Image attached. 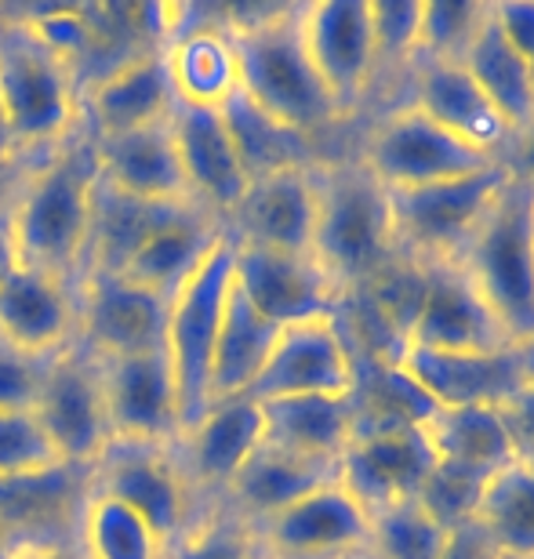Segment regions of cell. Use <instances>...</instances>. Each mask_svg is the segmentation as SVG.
<instances>
[{"mask_svg": "<svg viewBox=\"0 0 534 559\" xmlns=\"http://www.w3.org/2000/svg\"><path fill=\"white\" fill-rule=\"evenodd\" d=\"M95 186V135L81 120V128L62 145L33 160L26 182L8 211V237L15 262L76 290L87 270Z\"/></svg>", "mask_w": 534, "mask_h": 559, "instance_id": "obj_1", "label": "cell"}, {"mask_svg": "<svg viewBox=\"0 0 534 559\" xmlns=\"http://www.w3.org/2000/svg\"><path fill=\"white\" fill-rule=\"evenodd\" d=\"M302 8V4H298ZM298 8H270L226 22L237 51L240 92L281 124L313 139L342 117L313 70L298 29Z\"/></svg>", "mask_w": 534, "mask_h": 559, "instance_id": "obj_2", "label": "cell"}, {"mask_svg": "<svg viewBox=\"0 0 534 559\" xmlns=\"http://www.w3.org/2000/svg\"><path fill=\"white\" fill-rule=\"evenodd\" d=\"M459 270L506 338L534 349V182L509 175L459 254Z\"/></svg>", "mask_w": 534, "mask_h": 559, "instance_id": "obj_3", "label": "cell"}, {"mask_svg": "<svg viewBox=\"0 0 534 559\" xmlns=\"http://www.w3.org/2000/svg\"><path fill=\"white\" fill-rule=\"evenodd\" d=\"M0 114L19 156L37 160L81 128L76 81L22 15H0Z\"/></svg>", "mask_w": 534, "mask_h": 559, "instance_id": "obj_4", "label": "cell"}, {"mask_svg": "<svg viewBox=\"0 0 534 559\" xmlns=\"http://www.w3.org/2000/svg\"><path fill=\"white\" fill-rule=\"evenodd\" d=\"M389 193L364 164H317L313 262L342 295L360 290L393 262Z\"/></svg>", "mask_w": 534, "mask_h": 559, "instance_id": "obj_5", "label": "cell"}, {"mask_svg": "<svg viewBox=\"0 0 534 559\" xmlns=\"http://www.w3.org/2000/svg\"><path fill=\"white\" fill-rule=\"evenodd\" d=\"M233 259H237V243L226 233L215 243V251L200 262V270L168 301L164 356H168L171 367L178 429L182 432L193 429L211 407V356H215L222 312H226V298L233 287Z\"/></svg>", "mask_w": 534, "mask_h": 559, "instance_id": "obj_6", "label": "cell"}, {"mask_svg": "<svg viewBox=\"0 0 534 559\" xmlns=\"http://www.w3.org/2000/svg\"><path fill=\"white\" fill-rule=\"evenodd\" d=\"M513 175L509 164H495L487 171L432 182L418 189H385L389 222H393V248L411 262H459L465 243L480 226L498 189Z\"/></svg>", "mask_w": 534, "mask_h": 559, "instance_id": "obj_7", "label": "cell"}, {"mask_svg": "<svg viewBox=\"0 0 534 559\" xmlns=\"http://www.w3.org/2000/svg\"><path fill=\"white\" fill-rule=\"evenodd\" d=\"M92 490L117 498L146 520L168 549L204 516L200 495L178 465L175 447L109 440L103 462L92 468Z\"/></svg>", "mask_w": 534, "mask_h": 559, "instance_id": "obj_8", "label": "cell"}, {"mask_svg": "<svg viewBox=\"0 0 534 559\" xmlns=\"http://www.w3.org/2000/svg\"><path fill=\"white\" fill-rule=\"evenodd\" d=\"M360 164L385 189H418L487 171V167L506 160H495V156L480 153L476 145L462 142L454 131L437 124L429 114H422L418 106L407 103L393 109L371 131Z\"/></svg>", "mask_w": 534, "mask_h": 559, "instance_id": "obj_9", "label": "cell"}, {"mask_svg": "<svg viewBox=\"0 0 534 559\" xmlns=\"http://www.w3.org/2000/svg\"><path fill=\"white\" fill-rule=\"evenodd\" d=\"M33 418H37L62 465L92 473L103 462L114 436H109L95 356L76 338L48 360Z\"/></svg>", "mask_w": 534, "mask_h": 559, "instance_id": "obj_10", "label": "cell"}, {"mask_svg": "<svg viewBox=\"0 0 534 559\" xmlns=\"http://www.w3.org/2000/svg\"><path fill=\"white\" fill-rule=\"evenodd\" d=\"M251 534L262 559H356L371 549V516L335 479L251 527Z\"/></svg>", "mask_w": 534, "mask_h": 559, "instance_id": "obj_11", "label": "cell"}, {"mask_svg": "<svg viewBox=\"0 0 534 559\" xmlns=\"http://www.w3.org/2000/svg\"><path fill=\"white\" fill-rule=\"evenodd\" d=\"M356 385V353L339 317L287 323L276 331L262 374L254 378L251 400L284 396H349Z\"/></svg>", "mask_w": 534, "mask_h": 559, "instance_id": "obj_12", "label": "cell"}, {"mask_svg": "<svg viewBox=\"0 0 534 559\" xmlns=\"http://www.w3.org/2000/svg\"><path fill=\"white\" fill-rule=\"evenodd\" d=\"M298 29H302L306 55L313 70L346 117L360 103L367 84L378 70L371 0H313L298 8Z\"/></svg>", "mask_w": 534, "mask_h": 559, "instance_id": "obj_13", "label": "cell"}, {"mask_svg": "<svg viewBox=\"0 0 534 559\" xmlns=\"http://www.w3.org/2000/svg\"><path fill=\"white\" fill-rule=\"evenodd\" d=\"M73 298L76 342L92 356H135L164 349L168 298L103 270H87Z\"/></svg>", "mask_w": 534, "mask_h": 559, "instance_id": "obj_14", "label": "cell"}, {"mask_svg": "<svg viewBox=\"0 0 534 559\" xmlns=\"http://www.w3.org/2000/svg\"><path fill=\"white\" fill-rule=\"evenodd\" d=\"M437 407H509L534 378V349L498 345L476 353L404 349L396 360Z\"/></svg>", "mask_w": 534, "mask_h": 559, "instance_id": "obj_15", "label": "cell"}, {"mask_svg": "<svg viewBox=\"0 0 534 559\" xmlns=\"http://www.w3.org/2000/svg\"><path fill=\"white\" fill-rule=\"evenodd\" d=\"M109 436L124 443H178V400L164 349L135 356H95Z\"/></svg>", "mask_w": 534, "mask_h": 559, "instance_id": "obj_16", "label": "cell"}, {"mask_svg": "<svg viewBox=\"0 0 534 559\" xmlns=\"http://www.w3.org/2000/svg\"><path fill=\"white\" fill-rule=\"evenodd\" d=\"M233 284L251 301V309L276 328L317 317H339L342 301H346L335 280L313 262V254H284L251 248V243H237Z\"/></svg>", "mask_w": 534, "mask_h": 559, "instance_id": "obj_17", "label": "cell"}, {"mask_svg": "<svg viewBox=\"0 0 534 559\" xmlns=\"http://www.w3.org/2000/svg\"><path fill=\"white\" fill-rule=\"evenodd\" d=\"M513 345L498 328L491 309L454 262L422 265V295L407 328L404 349L432 353H476Z\"/></svg>", "mask_w": 534, "mask_h": 559, "instance_id": "obj_18", "label": "cell"}, {"mask_svg": "<svg viewBox=\"0 0 534 559\" xmlns=\"http://www.w3.org/2000/svg\"><path fill=\"white\" fill-rule=\"evenodd\" d=\"M437 454L422 425L385 432H360L339 457V484L367 509V516L407 501L426 484Z\"/></svg>", "mask_w": 534, "mask_h": 559, "instance_id": "obj_19", "label": "cell"}, {"mask_svg": "<svg viewBox=\"0 0 534 559\" xmlns=\"http://www.w3.org/2000/svg\"><path fill=\"white\" fill-rule=\"evenodd\" d=\"M237 243L284 254H313L317 233V167L254 178L237 211L226 218Z\"/></svg>", "mask_w": 534, "mask_h": 559, "instance_id": "obj_20", "label": "cell"}, {"mask_svg": "<svg viewBox=\"0 0 534 559\" xmlns=\"http://www.w3.org/2000/svg\"><path fill=\"white\" fill-rule=\"evenodd\" d=\"M168 124L189 197L226 222L251 186L240 167L237 150H233L226 120H222L218 109L175 103Z\"/></svg>", "mask_w": 534, "mask_h": 559, "instance_id": "obj_21", "label": "cell"}, {"mask_svg": "<svg viewBox=\"0 0 534 559\" xmlns=\"http://www.w3.org/2000/svg\"><path fill=\"white\" fill-rule=\"evenodd\" d=\"M262 440H265L262 404L251 396H233L211 404L207 415L193 429L178 436L175 457L200 498L204 495L222 498L229 479L259 451Z\"/></svg>", "mask_w": 534, "mask_h": 559, "instance_id": "obj_22", "label": "cell"}, {"mask_svg": "<svg viewBox=\"0 0 534 559\" xmlns=\"http://www.w3.org/2000/svg\"><path fill=\"white\" fill-rule=\"evenodd\" d=\"M175 87L164 66V48H150L135 59L120 62L117 70L98 76L84 87L81 109L92 135H124V131L164 124L175 114Z\"/></svg>", "mask_w": 534, "mask_h": 559, "instance_id": "obj_23", "label": "cell"}, {"mask_svg": "<svg viewBox=\"0 0 534 559\" xmlns=\"http://www.w3.org/2000/svg\"><path fill=\"white\" fill-rule=\"evenodd\" d=\"M226 237V222L200 207L197 200H182L168 211V218L142 240V248L131 254L128 265L117 276L168 298L189 276L200 270V262L215 251V243Z\"/></svg>", "mask_w": 534, "mask_h": 559, "instance_id": "obj_24", "label": "cell"}, {"mask_svg": "<svg viewBox=\"0 0 534 559\" xmlns=\"http://www.w3.org/2000/svg\"><path fill=\"white\" fill-rule=\"evenodd\" d=\"M76 338L73 287L26 265H11L0 280V342L29 356H55Z\"/></svg>", "mask_w": 534, "mask_h": 559, "instance_id": "obj_25", "label": "cell"}, {"mask_svg": "<svg viewBox=\"0 0 534 559\" xmlns=\"http://www.w3.org/2000/svg\"><path fill=\"white\" fill-rule=\"evenodd\" d=\"M411 106H418L422 114H429L437 124L454 131L480 153L495 156V160H506L517 142L513 128L506 124V117L491 106V98L480 92V84L473 81L462 62L422 59Z\"/></svg>", "mask_w": 534, "mask_h": 559, "instance_id": "obj_26", "label": "cell"}, {"mask_svg": "<svg viewBox=\"0 0 534 559\" xmlns=\"http://www.w3.org/2000/svg\"><path fill=\"white\" fill-rule=\"evenodd\" d=\"M171 120V117H168ZM150 124L124 131V135H95V160L98 178L124 197L153 200V204H175V200H193L186 189L182 167L171 142V124Z\"/></svg>", "mask_w": 534, "mask_h": 559, "instance_id": "obj_27", "label": "cell"}, {"mask_svg": "<svg viewBox=\"0 0 534 559\" xmlns=\"http://www.w3.org/2000/svg\"><path fill=\"white\" fill-rule=\"evenodd\" d=\"M339 479V465H324V462H309V457H298L292 451H281L273 443H259L248 462L240 465V473L229 479L226 495V509L248 527H259L270 516H276L281 509L295 506L298 498L313 495L317 487L335 484Z\"/></svg>", "mask_w": 534, "mask_h": 559, "instance_id": "obj_28", "label": "cell"}, {"mask_svg": "<svg viewBox=\"0 0 534 559\" xmlns=\"http://www.w3.org/2000/svg\"><path fill=\"white\" fill-rule=\"evenodd\" d=\"M265 443L309 462L339 465L353 440L349 396H284L262 404Z\"/></svg>", "mask_w": 534, "mask_h": 559, "instance_id": "obj_29", "label": "cell"}, {"mask_svg": "<svg viewBox=\"0 0 534 559\" xmlns=\"http://www.w3.org/2000/svg\"><path fill=\"white\" fill-rule=\"evenodd\" d=\"M164 66L182 106L218 109L240 87L237 51L226 26L193 22L171 44H164Z\"/></svg>", "mask_w": 534, "mask_h": 559, "instance_id": "obj_30", "label": "cell"}, {"mask_svg": "<svg viewBox=\"0 0 534 559\" xmlns=\"http://www.w3.org/2000/svg\"><path fill=\"white\" fill-rule=\"evenodd\" d=\"M218 114L226 120V131L233 139V150L240 156V167H244V175H248V182L265 175L298 171V167L320 164L313 153V139L270 117L262 106H254L240 87L218 106Z\"/></svg>", "mask_w": 534, "mask_h": 559, "instance_id": "obj_31", "label": "cell"}, {"mask_svg": "<svg viewBox=\"0 0 534 559\" xmlns=\"http://www.w3.org/2000/svg\"><path fill=\"white\" fill-rule=\"evenodd\" d=\"M480 92L491 98V106L506 117V124L513 128V135H527L534 128V73L527 62L513 51V44L506 40V33L498 29L491 19V4H487L484 22L476 26L470 48L459 59Z\"/></svg>", "mask_w": 534, "mask_h": 559, "instance_id": "obj_32", "label": "cell"}, {"mask_svg": "<svg viewBox=\"0 0 534 559\" xmlns=\"http://www.w3.org/2000/svg\"><path fill=\"white\" fill-rule=\"evenodd\" d=\"M437 462H454L495 476L513 465L520 451L502 407H437L422 425Z\"/></svg>", "mask_w": 534, "mask_h": 559, "instance_id": "obj_33", "label": "cell"}, {"mask_svg": "<svg viewBox=\"0 0 534 559\" xmlns=\"http://www.w3.org/2000/svg\"><path fill=\"white\" fill-rule=\"evenodd\" d=\"M276 331L281 328L259 317L251 301L240 295V287L233 284L215 338V356H211V404L251 393L254 378L262 374L265 360H270Z\"/></svg>", "mask_w": 534, "mask_h": 559, "instance_id": "obj_34", "label": "cell"}, {"mask_svg": "<svg viewBox=\"0 0 534 559\" xmlns=\"http://www.w3.org/2000/svg\"><path fill=\"white\" fill-rule=\"evenodd\" d=\"M353 404V436L360 432H385L407 429V425H426L437 404L422 393L396 360H356V385L349 393Z\"/></svg>", "mask_w": 534, "mask_h": 559, "instance_id": "obj_35", "label": "cell"}, {"mask_svg": "<svg viewBox=\"0 0 534 559\" xmlns=\"http://www.w3.org/2000/svg\"><path fill=\"white\" fill-rule=\"evenodd\" d=\"M175 204H182V200H175ZM175 204H153V200L124 197L98 178L92 207V240H87V270L120 273L131 254L142 248V240L168 218Z\"/></svg>", "mask_w": 534, "mask_h": 559, "instance_id": "obj_36", "label": "cell"}, {"mask_svg": "<svg viewBox=\"0 0 534 559\" xmlns=\"http://www.w3.org/2000/svg\"><path fill=\"white\" fill-rule=\"evenodd\" d=\"M476 527L498 559H534V462L517 457L487 479Z\"/></svg>", "mask_w": 534, "mask_h": 559, "instance_id": "obj_37", "label": "cell"}, {"mask_svg": "<svg viewBox=\"0 0 534 559\" xmlns=\"http://www.w3.org/2000/svg\"><path fill=\"white\" fill-rule=\"evenodd\" d=\"M76 549L84 559H168V545L146 520L92 484L76 516Z\"/></svg>", "mask_w": 534, "mask_h": 559, "instance_id": "obj_38", "label": "cell"}, {"mask_svg": "<svg viewBox=\"0 0 534 559\" xmlns=\"http://www.w3.org/2000/svg\"><path fill=\"white\" fill-rule=\"evenodd\" d=\"M448 531H440L415 498L371 516V559H440Z\"/></svg>", "mask_w": 534, "mask_h": 559, "instance_id": "obj_39", "label": "cell"}, {"mask_svg": "<svg viewBox=\"0 0 534 559\" xmlns=\"http://www.w3.org/2000/svg\"><path fill=\"white\" fill-rule=\"evenodd\" d=\"M487 473L480 468H465V465H454V462H437L429 468L426 484L418 487L415 501L422 509L429 512L432 523L440 531H462L476 523V512H480V501H484V490H487Z\"/></svg>", "mask_w": 534, "mask_h": 559, "instance_id": "obj_40", "label": "cell"}, {"mask_svg": "<svg viewBox=\"0 0 534 559\" xmlns=\"http://www.w3.org/2000/svg\"><path fill=\"white\" fill-rule=\"evenodd\" d=\"M487 4L473 0H426L418 22V55L415 59L459 62L470 48L476 26L484 22Z\"/></svg>", "mask_w": 534, "mask_h": 559, "instance_id": "obj_41", "label": "cell"}, {"mask_svg": "<svg viewBox=\"0 0 534 559\" xmlns=\"http://www.w3.org/2000/svg\"><path fill=\"white\" fill-rule=\"evenodd\" d=\"M62 468L33 411H0V484ZM70 468V465H66Z\"/></svg>", "mask_w": 534, "mask_h": 559, "instance_id": "obj_42", "label": "cell"}, {"mask_svg": "<svg viewBox=\"0 0 534 559\" xmlns=\"http://www.w3.org/2000/svg\"><path fill=\"white\" fill-rule=\"evenodd\" d=\"M168 559H262V552L248 523L229 509H211L171 545Z\"/></svg>", "mask_w": 534, "mask_h": 559, "instance_id": "obj_43", "label": "cell"}, {"mask_svg": "<svg viewBox=\"0 0 534 559\" xmlns=\"http://www.w3.org/2000/svg\"><path fill=\"white\" fill-rule=\"evenodd\" d=\"M371 22H375V48L378 62H404L418 55V22L422 4L418 0H371Z\"/></svg>", "mask_w": 534, "mask_h": 559, "instance_id": "obj_44", "label": "cell"}, {"mask_svg": "<svg viewBox=\"0 0 534 559\" xmlns=\"http://www.w3.org/2000/svg\"><path fill=\"white\" fill-rule=\"evenodd\" d=\"M51 356H29L0 342V411H33Z\"/></svg>", "mask_w": 534, "mask_h": 559, "instance_id": "obj_45", "label": "cell"}, {"mask_svg": "<svg viewBox=\"0 0 534 559\" xmlns=\"http://www.w3.org/2000/svg\"><path fill=\"white\" fill-rule=\"evenodd\" d=\"M491 19L534 73V0H498L491 4Z\"/></svg>", "mask_w": 534, "mask_h": 559, "instance_id": "obj_46", "label": "cell"}, {"mask_svg": "<svg viewBox=\"0 0 534 559\" xmlns=\"http://www.w3.org/2000/svg\"><path fill=\"white\" fill-rule=\"evenodd\" d=\"M506 421H509V429H513L520 457L534 462V378L520 389L513 404L506 407Z\"/></svg>", "mask_w": 534, "mask_h": 559, "instance_id": "obj_47", "label": "cell"}, {"mask_svg": "<svg viewBox=\"0 0 534 559\" xmlns=\"http://www.w3.org/2000/svg\"><path fill=\"white\" fill-rule=\"evenodd\" d=\"M440 559H498V552L491 549V542L484 538V531L470 523V527L448 534V545H443Z\"/></svg>", "mask_w": 534, "mask_h": 559, "instance_id": "obj_48", "label": "cell"}, {"mask_svg": "<svg viewBox=\"0 0 534 559\" xmlns=\"http://www.w3.org/2000/svg\"><path fill=\"white\" fill-rule=\"evenodd\" d=\"M33 160L29 156H15V160H0V215H8L11 204H15L22 182H26Z\"/></svg>", "mask_w": 534, "mask_h": 559, "instance_id": "obj_49", "label": "cell"}, {"mask_svg": "<svg viewBox=\"0 0 534 559\" xmlns=\"http://www.w3.org/2000/svg\"><path fill=\"white\" fill-rule=\"evenodd\" d=\"M15 559H84L81 549H73L70 542L48 538V542H22Z\"/></svg>", "mask_w": 534, "mask_h": 559, "instance_id": "obj_50", "label": "cell"}, {"mask_svg": "<svg viewBox=\"0 0 534 559\" xmlns=\"http://www.w3.org/2000/svg\"><path fill=\"white\" fill-rule=\"evenodd\" d=\"M15 265V254H11V237H8V215H0V280Z\"/></svg>", "mask_w": 534, "mask_h": 559, "instance_id": "obj_51", "label": "cell"}, {"mask_svg": "<svg viewBox=\"0 0 534 559\" xmlns=\"http://www.w3.org/2000/svg\"><path fill=\"white\" fill-rule=\"evenodd\" d=\"M19 545H22L19 534H15V531H8L4 523H0V559H15Z\"/></svg>", "mask_w": 534, "mask_h": 559, "instance_id": "obj_52", "label": "cell"}, {"mask_svg": "<svg viewBox=\"0 0 534 559\" xmlns=\"http://www.w3.org/2000/svg\"><path fill=\"white\" fill-rule=\"evenodd\" d=\"M15 150H11V139H8V128H4V114H0V160H15Z\"/></svg>", "mask_w": 534, "mask_h": 559, "instance_id": "obj_53", "label": "cell"}]
</instances>
